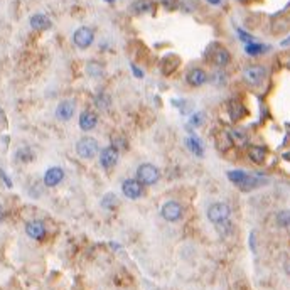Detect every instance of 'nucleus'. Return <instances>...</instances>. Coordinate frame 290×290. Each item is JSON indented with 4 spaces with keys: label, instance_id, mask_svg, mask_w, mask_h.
Returning a JSON list of instances; mask_svg holds the SVG:
<instances>
[{
    "label": "nucleus",
    "instance_id": "obj_39",
    "mask_svg": "<svg viewBox=\"0 0 290 290\" xmlns=\"http://www.w3.org/2000/svg\"><path fill=\"white\" fill-rule=\"evenodd\" d=\"M209 3H213V5H219L221 3V0H208Z\"/></svg>",
    "mask_w": 290,
    "mask_h": 290
},
{
    "label": "nucleus",
    "instance_id": "obj_5",
    "mask_svg": "<svg viewBox=\"0 0 290 290\" xmlns=\"http://www.w3.org/2000/svg\"><path fill=\"white\" fill-rule=\"evenodd\" d=\"M265 78H267V68H263V66L260 64H253L243 69V80H245L250 86L257 88L260 86V84H263Z\"/></svg>",
    "mask_w": 290,
    "mask_h": 290
},
{
    "label": "nucleus",
    "instance_id": "obj_1",
    "mask_svg": "<svg viewBox=\"0 0 290 290\" xmlns=\"http://www.w3.org/2000/svg\"><path fill=\"white\" fill-rule=\"evenodd\" d=\"M228 179L235 184L236 187H240L242 191H252L255 187L263 184V181H261L260 177L248 174V172H245V171H229Z\"/></svg>",
    "mask_w": 290,
    "mask_h": 290
},
{
    "label": "nucleus",
    "instance_id": "obj_41",
    "mask_svg": "<svg viewBox=\"0 0 290 290\" xmlns=\"http://www.w3.org/2000/svg\"><path fill=\"white\" fill-rule=\"evenodd\" d=\"M105 2H108V3H113V2H115V0H105Z\"/></svg>",
    "mask_w": 290,
    "mask_h": 290
},
{
    "label": "nucleus",
    "instance_id": "obj_3",
    "mask_svg": "<svg viewBox=\"0 0 290 290\" xmlns=\"http://www.w3.org/2000/svg\"><path fill=\"white\" fill-rule=\"evenodd\" d=\"M159 179H161V172L154 164L145 162L137 167V181H140L144 186H154L159 182Z\"/></svg>",
    "mask_w": 290,
    "mask_h": 290
},
{
    "label": "nucleus",
    "instance_id": "obj_42",
    "mask_svg": "<svg viewBox=\"0 0 290 290\" xmlns=\"http://www.w3.org/2000/svg\"><path fill=\"white\" fill-rule=\"evenodd\" d=\"M240 2H243V3H246V2H250V0H240Z\"/></svg>",
    "mask_w": 290,
    "mask_h": 290
},
{
    "label": "nucleus",
    "instance_id": "obj_22",
    "mask_svg": "<svg viewBox=\"0 0 290 290\" xmlns=\"http://www.w3.org/2000/svg\"><path fill=\"white\" fill-rule=\"evenodd\" d=\"M268 49H270L268 46L257 44V42H248V44L245 46V52L248 56H260V54H263V52H267Z\"/></svg>",
    "mask_w": 290,
    "mask_h": 290
},
{
    "label": "nucleus",
    "instance_id": "obj_29",
    "mask_svg": "<svg viewBox=\"0 0 290 290\" xmlns=\"http://www.w3.org/2000/svg\"><path fill=\"white\" fill-rule=\"evenodd\" d=\"M95 105H97L98 108H101V110L108 108L110 107V97L105 93V91H101V93L97 95V98H95Z\"/></svg>",
    "mask_w": 290,
    "mask_h": 290
},
{
    "label": "nucleus",
    "instance_id": "obj_2",
    "mask_svg": "<svg viewBox=\"0 0 290 290\" xmlns=\"http://www.w3.org/2000/svg\"><path fill=\"white\" fill-rule=\"evenodd\" d=\"M76 154L80 155L81 159H84V161L95 159L98 154H100L98 140L93 139V137H83V139H80L76 144Z\"/></svg>",
    "mask_w": 290,
    "mask_h": 290
},
{
    "label": "nucleus",
    "instance_id": "obj_10",
    "mask_svg": "<svg viewBox=\"0 0 290 290\" xmlns=\"http://www.w3.org/2000/svg\"><path fill=\"white\" fill-rule=\"evenodd\" d=\"M100 164L103 169H113L116 165V162H118V157H120V150L116 147H113V145H108V147H105L103 150H100Z\"/></svg>",
    "mask_w": 290,
    "mask_h": 290
},
{
    "label": "nucleus",
    "instance_id": "obj_19",
    "mask_svg": "<svg viewBox=\"0 0 290 290\" xmlns=\"http://www.w3.org/2000/svg\"><path fill=\"white\" fill-rule=\"evenodd\" d=\"M214 139H216V148L219 152H226V150L231 148L233 139H231V135H229V132H226V130H219L216 135H214Z\"/></svg>",
    "mask_w": 290,
    "mask_h": 290
},
{
    "label": "nucleus",
    "instance_id": "obj_6",
    "mask_svg": "<svg viewBox=\"0 0 290 290\" xmlns=\"http://www.w3.org/2000/svg\"><path fill=\"white\" fill-rule=\"evenodd\" d=\"M161 216L169 223H176L184 216V208L177 201H167L161 208Z\"/></svg>",
    "mask_w": 290,
    "mask_h": 290
},
{
    "label": "nucleus",
    "instance_id": "obj_23",
    "mask_svg": "<svg viewBox=\"0 0 290 290\" xmlns=\"http://www.w3.org/2000/svg\"><path fill=\"white\" fill-rule=\"evenodd\" d=\"M16 159L19 162H24V164H27V162H31L34 159V154L31 148L24 147V148H19V150L16 152Z\"/></svg>",
    "mask_w": 290,
    "mask_h": 290
},
{
    "label": "nucleus",
    "instance_id": "obj_26",
    "mask_svg": "<svg viewBox=\"0 0 290 290\" xmlns=\"http://www.w3.org/2000/svg\"><path fill=\"white\" fill-rule=\"evenodd\" d=\"M101 204H103V208H107V209H115V208L118 206V199H116L115 194L108 193V194H105Z\"/></svg>",
    "mask_w": 290,
    "mask_h": 290
},
{
    "label": "nucleus",
    "instance_id": "obj_20",
    "mask_svg": "<svg viewBox=\"0 0 290 290\" xmlns=\"http://www.w3.org/2000/svg\"><path fill=\"white\" fill-rule=\"evenodd\" d=\"M177 68H179V58H177V56L169 54V56H165V58L162 59L161 69H162V73H164L165 76H167V74H172Z\"/></svg>",
    "mask_w": 290,
    "mask_h": 290
},
{
    "label": "nucleus",
    "instance_id": "obj_21",
    "mask_svg": "<svg viewBox=\"0 0 290 290\" xmlns=\"http://www.w3.org/2000/svg\"><path fill=\"white\" fill-rule=\"evenodd\" d=\"M186 147L189 148L194 155H199L201 157V155L204 154V145H203V142H199V139H196V137H187Z\"/></svg>",
    "mask_w": 290,
    "mask_h": 290
},
{
    "label": "nucleus",
    "instance_id": "obj_30",
    "mask_svg": "<svg viewBox=\"0 0 290 290\" xmlns=\"http://www.w3.org/2000/svg\"><path fill=\"white\" fill-rule=\"evenodd\" d=\"M177 0H162V5L165 7L167 10H174V9H177Z\"/></svg>",
    "mask_w": 290,
    "mask_h": 290
},
{
    "label": "nucleus",
    "instance_id": "obj_25",
    "mask_svg": "<svg viewBox=\"0 0 290 290\" xmlns=\"http://www.w3.org/2000/svg\"><path fill=\"white\" fill-rule=\"evenodd\" d=\"M229 135H231L233 139V144H246V140H248V135H246L245 132H243L242 129H235L229 132Z\"/></svg>",
    "mask_w": 290,
    "mask_h": 290
},
{
    "label": "nucleus",
    "instance_id": "obj_8",
    "mask_svg": "<svg viewBox=\"0 0 290 290\" xmlns=\"http://www.w3.org/2000/svg\"><path fill=\"white\" fill-rule=\"evenodd\" d=\"M122 193L125 197L135 201L144 196V184L137 179H125L122 184Z\"/></svg>",
    "mask_w": 290,
    "mask_h": 290
},
{
    "label": "nucleus",
    "instance_id": "obj_24",
    "mask_svg": "<svg viewBox=\"0 0 290 290\" xmlns=\"http://www.w3.org/2000/svg\"><path fill=\"white\" fill-rule=\"evenodd\" d=\"M86 71L90 76H93V78H100L101 74H103V66L100 64V63H97V61H91V63H88V66H86Z\"/></svg>",
    "mask_w": 290,
    "mask_h": 290
},
{
    "label": "nucleus",
    "instance_id": "obj_17",
    "mask_svg": "<svg viewBox=\"0 0 290 290\" xmlns=\"http://www.w3.org/2000/svg\"><path fill=\"white\" fill-rule=\"evenodd\" d=\"M267 155H268V150L265 147H261V145H252V147L248 148V157L255 164H263V162L267 161Z\"/></svg>",
    "mask_w": 290,
    "mask_h": 290
},
{
    "label": "nucleus",
    "instance_id": "obj_31",
    "mask_svg": "<svg viewBox=\"0 0 290 290\" xmlns=\"http://www.w3.org/2000/svg\"><path fill=\"white\" fill-rule=\"evenodd\" d=\"M238 36H240L242 41H245L246 44H248V42H253V37L250 36V34H246L245 31H242V29H238Z\"/></svg>",
    "mask_w": 290,
    "mask_h": 290
},
{
    "label": "nucleus",
    "instance_id": "obj_34",
    "mask_svg": "<svg viewBox=\"0 0 290 290\" xmlns=\"http://www.w3.org/2000/svg\"><path fill=\"white\" fill-rule=\"evenodd\" d=\"M282 64H284L285 68L290 69V54H287V56H284V58H282Z\"/></svg>",
    "mask_w": 290,
    "mask_h": 290
},
{
    "label": "nucleus",
    "instance_id": "obj_9",
    "mask_svg": "<svg viewBox=\"0 0 290 290\" xmlns=\"http://www.w3.org/2000/svg\"><path fill=\"white\" fill-rule=\"evenodd\" d=\"M95 41V32L90 27H80V29L74 31L73 34V42L76 48L80 49H88Z\"/></svg>",
    "mask_w": 290,
    "mask_h": 290
},
{
    "label": "nucleus",
    "instance_id": "obj_15",
    "mask_svg": "<svg viewBox=\"0 0 290 290\" xmlns=\"http://www.w3.org/2000/svg\"><path fill=\"white\" fill-rule=\"evenodd\" d=\"M186 81H187L189 86L199 88V86H203V84L208 83V73L201 68H193L189 73L186 74Z\"/></svg>",
    "mask_w": 290,
    "mask_h": 290
},
{
    "label": "nucleus",
    "instance_id": "obj_27",
    "mask_svg": "<svg viewBox=\"0 0 290 290\" xmlns=\"http://www.w3.org/2000/svg\"><path fill=\"white\" fill-rule=\"evenodd\" d=\"M152 9V0H137L133 3V10L137 14H142V12H148Z\"/></svg>",
    "mask_w": 290,
    "mask_h": 290
},
{
    "label": "nucleus",
    "instance_id": "obj_28",
    "mask_svg": "<svg viewBox=\"0 0 290 290\" xmlns=\"http://www.w3.org/2000/svg\"><path fill=\"white\" fill-rule=\"evenodd\" d=\"M277 223L282 228H290V209H284L277 214Z\"/></svg>",
    "mask_w": 290,
    "mask_h": 290
},
{
    "label": "nucleus",
    "instance_id": "obj_12",
    "mask_svg": "<svg viewBox=\"0 0 290 290\" xmlns=\"http://www.w3.org/2000/svg\"><path fill=\"white\" fill-rule=\"evenodd\" d=\"M64 181V171L58 165H52L44 172V186L48 187H56Z\"/></svg>",
    "mask_w": 290,
    "mask_h": 290
},
{
    "label": "nucleus",
    "instance_id": "obj_38",
    "mask_svg": "<svg viewBox=\"0 0 290 290\" xmlns=\"http://www.w3.org/2000/svg\"><path fill=\"white\" fill-rule=\"evenodd\" d=\"M282 46H290V36H289L287 39H284V41H282Z\"/></svg>",
    "mask_w": 290,
    "mask_h": 290
},
{
    "label": "nucleus",
    "instance_id": "obj_35",
    "mask_svg": "<svg viewBox=\"0 0 290 290\" xmlns=\"http://www.w3.org/2000/svg\"><path fill=\"white\" fill-rule=\"evenodd\" d=\"M132 69H133V73H135V76H137V78H142V71H140V69L137 68L135 64H132Z\"/></svg>",
    "mask_w": 290,
    "mask_h": 290
},
{
    "label": "nucleus",
    "instance_id": "obj_14",
    "mask_svg": "<svg viewBox=\"0 0 290 290\" xmlns=\"http://www.w3.org/2000/svg\"><path fill=\"white\" fill-rule=\"evenodd\" d=\"M98 125V115L93 110H84L80 113V129L83 132H91Z\"/></svg>",
    "mask_w": 290,
    "mask_h": 290
},
{
    "label": "nucleus",
    "instance_id": "obj_40",
    "mask_svg": "<svg viewBox=\"0 0 290 290\" xmlns=\"http://www.w3.org/2000/svg\"><path fill=\"white\" fill-rule=\"evenodd\" d=\"M2 122H3V110L0 108V123H2Z\"/></svg>",
    "mask_w": 290,
    "mask_h": 290
},
{
    "label": "nucleus",
    "instance_id": "obj_36",
    "mask_svg": "<svg viewBox=\"0 0 290 290\" xmlns=\"http://www.w3.org/2000/svg\"><path fill=\"white\" fill-rule=\"evenodd\" d=\"M285 272H287V274L290 275V258L287 260V263H285Z\"/></svg>",
    "mask_w": 290,
    "mask_h": 290
},
{
    "label": "nucleus",
    "instance_id": "obj_13",
    "mask_svg": "<svg viewBox=\"0 0 290 290\" xmlns=\"http://www.w3.org/2000/svg\"><path fill=\"white\" fill-rule=\"evenodd\" d=\"M46 233H48L46 231V225L41 221V219H34V221H29L26 225V235L32 240L41 242V240H44Z\"/></svg>",
    "mask_w": 290,
    "mask_h": 290
},
{
    "label": "nucleus",
    "instance_id": "obj_37",
    "mask_svg": "<svg viewBox=\"0 0 290 290\" xmlns=\"http://www.w3.org/2000/svg\"><path fill=\"white\" fill-rule=\"evenodd\" d=\"M3 218H5V211H3L2 208H0V223L3 221Z\"/></svg>",
    "mask_w": 290,
    "mask_h": 290
},
{
    "label": "nucleus",
    "instance_id": "obj_16",
    "mask_svg": "<svg viewBox=\"0 0 290 290\" xmlns=\"http://www.w3.org/2000/svg\"><path fill=\"white\" fill-rule=\"evenodd\" d=\"M228 113H229V118L233 122H240L242 118H245L248 110L245 108V105L238 100H229L228 101Z\"/></svg>",
    "mask_w": 290,
    "mask_h": 290
},
{
    "label": "nucleus",
    "instance_id": "obj_18",
    "mask_svg": "<svg viewBox=\"0 0 290 290\" xmlns=\"http://www.w3.org/2000/svg\"><path fill=\"white\" fill-rule=\"evenodd\" d=\"M29 24L34 31H48L51 27V19L48 16H44V14H34L31 17Z\"/></svg>",
    "mask_w": 290,
    "mask_h": 290
},
{
    "label": "nucleus",
    "instance_id": "obj_7",
    "mask_svg": "<svg viewBox=\"0 0 290 290\" xmlns=\"http://www.w3.org/2000/svg\"><path fill=\"white\" fill-rule=\"evenodd\" d=\"M209 61L218 68H225L231 63V54L226 48H223L221 44H213L209 49Z\"/></svg>",
    "mask_w": 290,
    "mask_h": 290
},
{
    "label": "nucleus",
    "instance_id": "obj_33",
    "mask_svg": "<svg viewBox=\"0 0 290 290\" xmlns=\"http://www.w3.org/2000/svg\"><path fill=\"white\" fill-rule=\"evenodd\" d=\"M0 177L3 179V182L7 184V187H12V182H10V179L7 177V176H5V172H3V171H0Z\"/></svg>",
    "mask_w": 290,
    "mask_h": 290
},
{
    "label": "nucleus",
    "instance_id": "obj_32",
    "mask_svg": "<svg viewBox=\"0 0 290 290\" xmlns=\"http://www.w3.org/2000/svg\"><path fill=\"white\" fill-rule=\"evenodd\" d=\"M203 122H204V115H203V113H197V115H194L193 123H196V125H201Z\"/></svg>",
    "mask_w": 290,
    "mask_h": 290
},
{
    "label": "nucleus",
    "instance_id": "obj_11",
    "mask_svg": "<svg viewBox=\"0 0 290 290\" xmlns=\"http://www.w3.org/2000/svg\"><path fill=\"white\" fill-rule=\"evenodd\" d=\"M76 113V103L73 100H63L56 108V118L61 122H69Z\"/></svg>",
    "mask_w": 290,
    "mask_h": 290
},
{
    "label": "nucleus",
    "instance_id": "obj_4",
    "mask_svg": "<svg viewBox=\"0 0 290 290\" xmlns=\"http://www.w3.org/2000/svg\"><path fill=\"white\" fill-rule=\"evenodd\" d=\"M229 216H231V208L226 203H214L208 208V219L216 226L229 221Z\"/></svg>",
    "mask_w": 290,
    "mask_h": 290
}]
</instances>
